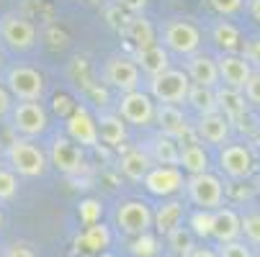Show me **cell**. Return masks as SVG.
<instances>
[{
  "label": "cell",
  "mask_w": 260,
  "mask_h": 257,
  "mask_svg": "<svg viewBox=\"0 0 260 257\" xmlns=\"http://www.w3.org/2000/svg\"><path fill=\"white\" fill-rule=\"evenodd\" d=\"M160 42L170 54H178V57H191L201 52V44H204L199 26L185 18H168L160 28Z\"/></svg>",
  "instance_id": "obj_1"
},
{
  "label": "cell",
  "mask_w": 260,
  "mask_h": 257,
  "mask_svg": "<svg viewBox=\"0 0 260 257\" xmlns=\"http://www.w3.org/2000/svg\"><path fill=\"white\" fill-rule=\"evenodd\" d=\"M183 191L196 208H206V211H216L219 206H224L227 198V186L211 170L201 175H185Z\"/></svg>",
  "instance_id": "obj_2"
},
{
  "label": "cell",
  "mask_w": 260,
  "mask_h": 257,
  "mask_svg": "<svg viewBox=\"0 0 260 257\" xmlns=\"http://www.w3.org/2000/svg\"><path fill=\"white\" fill-rule=\"evenodd\" d=\"M8 162H11V170L23 175V177H42L47 172V152L42 150L34 139H23V136H16L11 144H8Z\"/></svg>",
  "instance_id": "obj_3"
},
{
  "label": "cell",
  "mask_w": 260,
  "mask_h": 257,
  "mask_svg": "<svg viewBox=\"0 0 260 257\" xmlns=\"http://www.w3.org/2000/svg\"><path fill=\"white\" fill-rule=\"evenodd\" d=\"M11 129L23 139H39L49 131V111L42 100H18L11 108Z\"/></svg>",
  "instance_id": "obj_4"
},
{
  "label": "cell",
  "mask_w": 260,
  "mask_h": 257,
  "mask_svg": "<svg viewBox=\"0 0 260 257\" xmlns=\"http://www.w3.org/2000/svg\"><path fill=\"white\" fill-rule=\"evenodd\" d=\"M191 90V80L185 75V69H165L160 75L147 78V93L152 95L155 103H173L180 105L185 103V95Z\"/></svg>",
  "instance_id": "obj_5"
},
{
  "label": "cell",
  "mask_w": 260,
  "mask_h": 257,
  "mask_svg": "<svg viewBox=\"0 0 260 257\" xmlns=\"http://www.w3.org/2000/svg\"><path fill=\"white\" fill-rule=\"evenodd\" d=\"M116 114L126 126H139L147 129L155 124V100L152 95L137 88L129 93H119V105H116Z\"/></svg>",
  "instance_id": "obj_6"
},
{
  "label": "cell",
  "mask_w": 260,
  "mask_h": 257,
  "mask_svg": "<svg viewBox=\"0 0 260 257\" xmlns=\"http://www.w3.org/2000/svg\"><path fill=\"white\" fill-rule=\"evenodd\" d=\"M6 88L13 95V100H42L47 80L36 67L28 64H16L6 75Z\"/></svg>",
  "instance_id": "obj_7"
},
{
  "label": "cell",
  "mask_w": 260,
  "mask_h": 257,
  "mask_svg": "<svg viewBox=\"0 0 260 257\" xmlns=\"http://www.w3.org/2000/svg\"><path fill=\"white\" fill-rule=\"evenodd\" d=\"M101 75H103V83L108 88H114L119 93H129V90L142 88V72H139L137 62L132 57H124V54H111L103 62Z\"/></svg>",
  "instance_id": "obj_8"
},
{
  "label": "cell",
  "mask_w": 260,
  "mask_h": 257,
  "mask_svg": "<svg viewBox=\"0 0 260 257\" xmlns=\"http://www.w3.org/2000/svg\"><path fill=\"white\" fill-rule=\"evenodd\" d=\"M47 160L62 172V175H80L85 170V152L83 146L75 144L67 134H57L49 144Z\"/></svg>",
  "instance_id": "obj_9"
},
{
  "label": "cell",
  "mask_w": 260,
  "mask_h": 257,
  "mask_svg": "<svg viewBox=\"0 0 260 257\" xmlns=\"http://www.w3.org/2000/svg\"><path fill=\"white\" fill-rule=\"evenodd\" d=\"M142 186H144V191L150 196L173 198V196L183 193L185 172L180 167H173V165H152L150 172L142 177Z\"/></svg>",
  "instance_id": "obj_10"
},
{
  "label": "cell",
  "mask_w": 260,
  "mask_h": 257,
  "mask_svg": "<svg viewBox=\"0 0 260 257\" xmlns=\"http://www.w3.org/2000/svg\"><path fill=\"white\" fill-rule=\"evenodd\" d=\"M116 227L126 237H139L144 232H152V206L147 201H121L116 208Z\"/></svg>",
  "instance_id": "obj_11"
},
{
  "label": "cell",
  "mask_w": 260,
  "mask_h": 257,
  "mask_svg": "<svg viewBox=\"0 0 260 257\" xmlns=\"http://www.w3.org/2000/svg\"><path fill=\"white\" fill-rule=\"evenodd\" d=\"M219 170L230 180H247L255 172V157L247 144L227 141L219 146Z\"/></svg>",
  "instance_id": "obj_12"
},
{
  "label": "cell",
  "mask_w": 260,
  "mask_h": 257,
  "mask_svg": "<svg viewBox=\"0 0 260 257\" xmlns=\"http://www.w3.org/2000/svg\"><path fill=\"white\" fill-rule=\"evenodd\" d=\"M0 39L16 52H28L36 44V26L18 13H6L0 18Z\"/></svg>",
  "instance_id": "obj_13"
},
{
  "label": "cell",
  "mask_w": 260,
  "mask_h": 257,
  "mask_svg": "<svg viewBox=\"0 0 260 257\" xmlns=\"http://www.w3.org/2000/svg\"><path fill=\"white\" fill-rule=\"evenodd\" d=\"M155 124H157L160 134H165L175 141H183L185 136L193 134L188 116L183 114L180 105H173V103H155Z\"/></svg>",
  "instance_id": "obj_14"
},
{
  "label": "cell",
  "mask_w": 260,
  "mask_h": 257,
  "mask_svg": "<svg viewBox=\"0 0 260 257\" xmlns=\"http://www.w3.org/2000/svg\"><path fill=\"white\" fill-rule=\"evenodd\" d=\"M216 69H219V85L232 88V90H242L250 75L255 72L250 62L237 52H221L216 59Z\"/></svg>",
  "instance_id": "obj_15"
},
{
  "label": "cell",
  "mask_w": 260,
  "mask_h": 257,
  "mask_svg": "<svg viewBox=\"0 0 260 257\" xmlns=\"http://www.w3.org/2000/svg\"><path fill=\"white\" fill-rule=\"evenodd\" d=\"M64 134L80 144V146H95L98 144V124L95 116L88 111L85 105H75L72 114L64 119Z\"/></svg>",
  "instance_id": "obj_16"
},
{
  "label": "cell",
  "mask_w": 260,
  "mask_h": 257,
  "mask_svg": "<svg viewBox=\"0 0 260 257\" xmlns=\"http://www.w3.org/2000/svg\"><path fill=\"white\" fill-rule=\"evenodd\" d=\"M193 134L204 141V144H211V146H221L227 144L230 136H232V124L221 116L219 111L214 114H204L196 119L193 124Z\"/></svg>",
  "instance_id": "obj_17"
},
{
  "label": "cell",
  "mask_w": 260,
  "mask_h": 257,
  "mask_svg": "<svg viewBox=\"0 0 260 257\" xmlns=\"http://www.w3.org/2000/svg\"><path fill=\"white\" fill-rule=\"evenodd\" d=\"M185 75H188L191 85H201V88H216L219 85V69H216V59L206 52H196L191 57H185Z\"/></svg>",
  "instance_id": "obj_18"
},
{
  "label": "cell",
  "mask_w": 260,
  "mask_h": 257,
  "mask_svg": "<svg viewBox=\"0 0 260 257\" xmlns=\"http://www.w3.org/2000/svg\"><path fill=\"white\" fill-rule=\"evenodd\" d=\"M185 203L178 198H162V203L152 211V232L157 237H165L168 232H173L175 227L183 224L185 218Z\"/></svg>",
  "instance_id": "obj_19"
},
{
  "label": "cell",
  "mask_w": 260,
  "mask_h": 257,
  "mask_svg": "<svg viewBox=\"0 0 260 257\" xmlns=\"http://www.w3.org/2000/svg\"><path fill=\"white\" fill-rule=\"evenodd\" d=\"M214 95H216V111L224 116L230 124H237L247 114V100H245L242 90H232V88H224V85H216Z\"/></svg>",
  "instance_id": "obj_20"
},
{
  "label": "cell",
  "mask_w": 260,
  "mask_h": 257,
  "mask_svg": "<svg viewBox=\"0 0 260 257\" xmlns=\"http://www.w3.org/2000/svg\"><path fill=\"white\" fill-rule=\"evenodd\" d=\"M121 36H126V39L137 47V49H144V47H150V44H157V28L147 21L142 13L137 16H126L121 31Z\"/></svg>",
  "instance_id": "obj_21"
},
{
  "label": "cell",
  "mask_w": 260,
  "mask_h": 257,
  "mask_svg": "<svg viewBox=\"0 0 260 257\" xmlns=\"http://www.w3.org/2000/svg\"><path fill=\"white\" fill-rule=\"evenodd\" d=\"M142 150L150 155V160H152L155 165H173V167H178L180 141H175V139H170V136H165V134H160V131H157L155 136L147 139Z\"/></svg>",
  "instance_id": "obj_22"
},
{
  "label": "cell",
  "mask_w": 260,
  "mask_h": 257,
  "mask_svg": "<svg viewBox=\"0 0 260 257\" xmlns=\"http://www.w3.org/2000/svg\"><path fill=\"white\" fill-rule=\"evenodd\" d=\"M211 239L216 244H224L232 239H240V213L235 208L219 206L214 211V224H211Z\"/></svg>",
  "instance_id": "obj_23"
},
{
  "label": "cell",
  "mask_w": 260,
  "mask_h": 257,
  "mask_svg": "<svg viewBox=\"0 0 260 257\" xmlns=\"http://www.w3.org/2000/svg\"><path fill=\"white\" fill-rule=\"evenodd\" d=\"M134 62H137L139 72H144L147 78H152V75H160V72L170 69V52L162 44H150L144 49H137Z\"/></svg>",
  "instance_id": "obj_24"
},
{
  "label": "cell",
  "mask_w": 260,
  "mask_h": 257,
  "mask_svg": "<svg viewBox=\"0 0 260 257\" xmlns=\"http://www.w3.org/2000/svg\"><path fill=\"white\" fill-rule=\"evenodd\" d=\"M178 167L185 172V175H201V172H209L211 167V160H209V152L199 141H180V152H178Z\"/></svg>",
  "instance_id": "obj_25"
},
{
  "label": "cell",
  "mask_w": 260,
  "mask_h": 257,
  "mask_svg": "<svg viewBox=\"0 0 260 257\" xmlns=\"http://www.w3.org/2000/svg\"><path fill=\"white\" fill-rule=\"evenodd\" d=\"M152 165H155V162L150 160V155H147L142 146H134V150L124 152L121 160H119V170H121V175H124L126 180H132V182H142V177L150 172Z\"/></svg>",
  "instance_id": "obj_26"
},
{
  "label": "cell",
  "mask_w": 260,
  "mask_h": 257,
  "mask_svg": "<svg viewBox=\"0 0 260 257\" xmlns=\"http://www.w3.org/2000/svg\"><path fill=\"white\" fill-rule=\"evenodd\" d=\"M98 124V141L108 146H119L126 139V124L119 119V114H103L95 119Z\"/></svg>",
  "instance_id": "obj_27"
},
{
  "label": "cell",
  "mask_w": 260,
  "mask_h": 257,
  "mask_svg": "<svg viewBox=\"0 0 260 257\" xmlns=\"http://www.w3.org/2000/svg\"><path fill=\"white\" fill-rule=\"evenodd\" d=\"M211 42L221 49V52H237L242 47V36L240 28L230 21H216L211 28Z\"/></svg>",
  "instance_id": "obj_28"
},
{
  "label": "cell",
  "mask_w": 260,
  "mask_h": 257,
  "mask_svg": "<svg viewBox=\"0 0 260 257\" xmlns=\"http://www.w3.org/2000/svg\"><path fill=\"white\" fill-rule=\"evenodd\" d=\"M165 244H168V252H173L178 257H188L193 252V247H196V237L191 234L188 227L180 224V227H175L173 232L165 234Z\"/></svg>",
  "instance_id": "obj_29"
},
{
  "label": "cell",
  "mask_w": 260,
  "mask_h": 257,
  "mask_svg": "<svg viewBox=\"0 0 260 257\" xmlns=\"http://www.w3.org/2000/svg\"><path fill=\"white\" fill-rule=\"evenodd\" d=\"M185 103H188L199 116H204V114H214V111H216V95H214V88L191 85L188 95H185Z\"/></svg>",
  "instance_id": "obj_30"
},
{
  "label": "cell",
  "mask_w": 260,
  "mask_h": 257,
  "mask_svg": "<svg viewBox=\"0 0 260 257\" xmlns=\"http://www.w3.org/2000/svg\"><path fill=\"white\" fill-rule=\"evenodd\" d=\"M132 257H160V239L155 232H144L139 237H132L129 242Z\"/></svg>",
  "instance_id": "obj_31"
},
{
  "label": "cell",
  "mask_w": 260,
  "mask_h": 257,
  "mask_svg": "<svg viewBox=\"0 0 260 257\" xmlns=\"http://www.w3.org/2000/svg\"><path fill=\"white\" fill-rule=\"evenodd\" d=\"M188 229L196 239H211V224H214V211H206V208H196L191 211L188 216Z\"/></svg>",
  "instance_id": "obj_32"
},
{
  "label": "cell",
  "mask_w": 260,
  "mask_h": 257,
  "mask_svg": "<svg viewBox=\"0 0 260 257\" xmlns=\"http://www.w3.org/2000/svg\"><path fill=\"white\" fill-rule=\"evenodd\" d=\"M83 244L93 252H101V249H108L111 247V232L106 224L95 222V224H88L85 227V234H83Z\"/></svg>",
  "instance_id": "obj_33"
},
{
  "label": "cell",
  "mask_w": 260,
  "mask_h": 257,
  "mask_svg": "<svg viewBox=\"0 0 260 257\" xmlns=\"http://www.w3.org/2000/svg\"><path fill=\"white\" fill-rule=\"evenodd\" d=\"M240 239H245L250 247H260V211L240 216Z\"/></svg>",
  "instance_id": "obj_34"
},
{
  "label": "cell",
  "mask_w": 260,
  "mask_h": 257,
  "mask_svg": "<svg viewBox=\"0 0 260 257\" xmlns=\"http://www.w3.org/2000/svg\"><path fill=\"white\" fill-rule=\"evenodd\" d=\"M216 254L219 257H255L252 247L245 242V239H232V242H224L216 247Z\"/></svg>",
  "instance_id": "obj_35"
},
{
  "label": "cell",
  "mask_w": 260,
  "mask_h": 257,
  "mask_svg": "<svg viewBox=\"0 0 260 257\" xmlns=\"http://www.w3.org/2000/svg\"><path fill=\"white\" fill-rule=\"evenodd\" d=\"M78 216H80V222L88 227V224H95L101 222V216H103V203L95 201V198H85L78 208Z\"/></svg>",
  "instance_id": "obj_36"
},
{
  "label": "cell",
  "mask_w": 260,
  "mask_h": 257,
  "mask_svg": "<svg viewBox=\"0 0 260 257\" xmlns=\"http://www.w3.org/2000/svg\"><path fill=\"white\" fill-rule=\"evenodd\" d=\"M18 193V177L13 170L0 167V201H13Z\"/></svg>",
  "instance_id": "obj_37"
},
{
  "label": "cell",
  "mask_w": 260,
  "mask_h": 257,
  "mask_svg": "<svg viewBox=\"0 0 260 257\" xmlns=\"http://www.w3.org/2000/svg\"><path fill=\"white\" fill-rule=\"evenodd\" d=\"M209 6L221 18H230V16H237L245 11V0H209Z\"/></svg>",
  "instance_id": "obj_38"
},
{
  "label": "cell",
  "mask_w": 260,
  "mask_h": 257,
  "mask_svg": "<svg viewBox=\"0 0 260 257\" xmlns=\"http://www.w3.org/2000/svg\"><path fill=\"white\" fill-rule=\"evenodd\" d=\"M242 95H245L247 105L260 108V72H252V75H250V80L242 88Z\"/></svg>",
  "instance_id": "obj_39"
},
{
  "label": "cell",
  "mask_w": 260,
  "mask_h": 257,
  "mask_svg": "<svg viewBox=\"0 0 260 257\" xmlns=\"http://www.w3.org/2000/svg\"><path fill=\"white\" fill-rule=\"evenodd\" d=\"M242 57L250 62V67H252L255 72H260V36H255V39H247V42H245Z\"/></svg>",
  "instance_id": "obj_40"
},
{
  "label": "cell",
  "mask_w": 260,
  "mask_h": 257,
  "mask_svg": "<svg viewBox=\"0 0 260 257\" xmlns=\"http://www.w3.org/2000/svg\"><path fill=\"white\" fill-rule=\"evenodd\" d=\"M114 6H119L124 13L129 16H137V13H144L147 6H150V0H114Z\"/></svg>",
  "instance_id": "obj_41"
},
{
  "label": "cell",
  "mask_w": 260,
  "mask_h": 257,
  "mask_svg": "<svg viewBox=\"0 0 260 257\" xmlns=\"http://www.w3.org/2000/svg\"><path fill=\"white\" fill-rule=\"evenodd\" d=\"M6 257H36V252H34L28 244H23V242H13V244L6 249Z\"/></svg>",
  "instance_id": "obj_42"
},
{
  "label": "cell",
  "mask_w": 260,
  "mask_h": 257,
  "mask_svg": "<svg viewBox=\"0 0 260 257\" xmlns=\"http://www.w3.org/2000/svg\"><path fill=\"white\" fill-rule=\"evenodd\" d=\"M11 108H13V95L8 93V88L0 85V119L8 116V114H11Z\"/></svg>",
  "instance_id": "obj_43"
},
{
  "label": "cell",
  "mask_w": 260,
  "mask_h": 257,
  "mask_svg": "<svg viewBox=\"0 0 260 257\" xmlns=\"http://www.w3.org/2000/svg\"><path fill=\"white\" fill-rule=\"evenodd\" d=\"M72 108H75V103H70L67 95H57V98H54V111H57V114L62 111V116H67V114H72Z\"/></svg>",
  "instance_id": "obj_44"
},
{
  "label": "cell",
  "mask_w": 260,
  "mask_h": 257,
  "mask_svg": "<svg viewBox=\"0 0 260 257\" xmlns=\"http://www.w3.org/2000/svg\"><path fill=\"white\" fill-rule=\"evenodd\" d=\"M247 3V13H250V18L260 26V0H245Z\"/></svg>",
  "instance_id": "obj_45"
},
{
  "label": "cell",
  "mask_w": 260,
  "mask_h": 257,
  "mask_svg": "<svg viewBox=\"0 0 260 257\" xmlns=\"http://www.w3.org/2000/svg\"><path fill=\"white\" fill-rule=\"evenodd\" d=\"M188 257H219V254H216V249H211V247H199V244H196Z\"/></svg>",
  "instance_id": "obj_46"
},
{
  "label": "cell",
  "mask_w": 260,
  "mask_h": 257,
  "mask_svg": "<svg viewBox=\"0 0 260 257\" xmlns=\"http://www.w3.org/2000/svg\"><path fill=\"white\" fill-rule=\"evenodd\" d=\"M85 3H88V6H95V8H106L111 0H85Z\"/></svg>",
  "instance_id": "obj_47"
},
{
  "label": "cell",
  "mask_w": 260,
  "mask_h": 257,
  "mask_svg": "<svg viewBox=\"0 0 260 257\" xmlns=\"http://www.w3.org/2000/svg\"><path fill=\"white\" fill-rule=\"evenodd\" d=\"M98 257H119V254H116V252H111V249H101Z\"/></svg>",
  "instance_id": "obj_48"
},
{
  "label": "cell",
  "mask_w": 260,
  "mask_h": 257,
  "mask_svg": "<svg viewBox=\"0 0 260 257\" xmlns=\"http://www.w3.org/2000/svg\"><path fill=\"white\" fill-rule=\"evenodd\" d=\"M3 222H6V218H3V211H0V229H3Z\"/></svg>",
  "instance_id": "obj_49"
},
{
  "label": "cell",
  "mask_w": 260,
  "mask_h": 257,
  "mask_svg": "<svg viewBox=\"0 0 260 257\" xmlns=\"http://www.w3.org/2000/svg\"><path fill=\"white\" fill-rule=\"evenodd\" d=\"M162 257H178V254H173V252H168V254H162Z\"/></svg>",
  "instance_id": "obj_50"
},
{
  "label": "cell",
  "mask_w": 260,
  "mask_h": 257,
  "mask_svg": "<svg viewBox=\"0 0 260 257\" xmlns=\"http://www.w3.org/2000/svg\"><path fill=\"white\" fill-rule=\"evenodd\" d=\"M255 257H260V249H257V252H255Z\"/></svg>",
  "instance_id": "obj_51"
},
{
  "label": "cell",
  "mask_w": 260,
  "mask_h": 257,
  "mask_svg": "<svg viewBox=\"0 0 260 257\" xmlns=\"http://www.w3.org/2000/svg\"><path fill=\"white\" fill-rule=\"evenodd\" d=\"M0 64H3V54H0Z\"/></svg>",
  "instance_id": "obj_52"
}]
</instances>
